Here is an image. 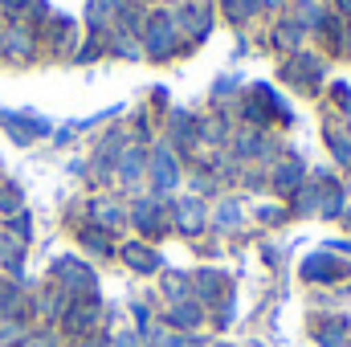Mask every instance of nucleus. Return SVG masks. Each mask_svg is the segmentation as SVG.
Returning a JSON list of instances; mask_svg holds the SVG:
<instances>
[{
  "label": "nucleus",
  "mask_w": 351,
  "mask_h": 347,
  "mask_svg": "<svg viewBox=\"0 0 351 347\" xmlns=\"http://www.w3.org/2000/svg\"><path fill=\"white\" fill-rule=\"evenodd\" d=\"M119 347H135V339H123V344H119Z\"/></svg>",
  "instance_id": "3"
},
{
  "label": "nucleus",
  "mask_w": 351,
  "mask_h": 347,
  "mask_svg": "<svg viewBox=\"0 0 351 347\" xmlns=\"http://www.w3.org/2000/svg\"><path fill=\"white\" fill-rule=\"evenodd\" d=\"M172 323L176 327H196V323H200V311H196V307H176Z\"/></svg>",
  "instance_id": "1"
},
{
  "label": "nucleus",
  "mask_w": 351,
  "mask_h": 347,
  "mask_svg": "<svg viewBox=\"0 0 351 347\" xmlns=\"http://www.w3.org/2000/svg\"><path fill=\"white\" fill-rule=\"evenodd\" d=\"M319 344L323 347H339L343 344V323H331L327 331H319Z\"/></svg>",
  "instance_id": "2"
}]
</instances>
